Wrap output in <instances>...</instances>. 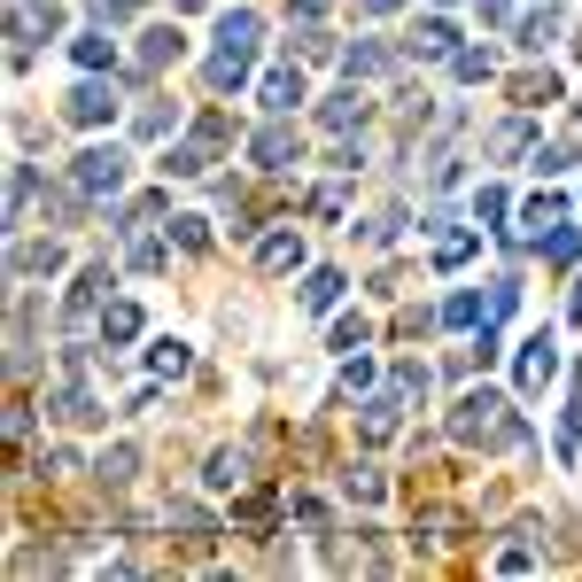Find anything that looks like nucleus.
Instances as JSON below:
<instances>
[{
  "label": "nucleus",
  "mask_w": 582,
  "mask_h": 582,
  "mask_svg": "<svg viewBox=\"0 0 582 582\" xmlns=\"http://www.w3.org/2000/svg\"><path fill=\"white\" fill-rule=\"evenodd\" d=\"M248 62H257V16H248V9H233V16L218 24V55H210V94H233L241 78H248Z\"/></svg>",
  "instance_id": "obj_1"
},
{
  "label": "nucleus",
  "mask_w": 582,
  "mask_h": 582,
  "mask_svg": "<svg viewBox=\"0 0 582 582\" xmlns=\"http://www.w3.org/2000/svg\"><path fill=\"white\" fill-rule=\"evenodd\" d=\"M451 435H458V443H521V420H505V396L474 388V396H458V411H451Z\"/></svg>",
  "instance_id": "obj_2"
},
{
  "label": "nucleus",
  "mask_w": 582,
  "mask_h": 582,
  "mask_svg": "<svg viewBox=\"0 0 582 582\" xmlns=\"http://www.w3.org/2000/svg\"><path fill=\"white\" fill-rule=\"evenodd\" d=\"M218 148H225V117H202L187 140H172V155H163V172H172V179H202L210 163H218Z\"/></svg>",
  "instance_id": "obj_3"
},
{
  "label": "nucleus",
  "mask_w": 582,
  "mask_h": 582,
  "mask_svg": "<svg viewBox=\"0 0 582 582\" xmlns=\"http://www.w3.org/2000/svg\"><path fill=\"white\" fill-rule=\"evenodd\" d=\"M125 179H132V155H125V148H86V155L70 163V187H78V195H94V202L117 195Z\"/></svg>",
  "instance_id": "obj_4"
},
{
  "label": "nucleus",
  "mask_w": 582,
  "mask_h": 582,
  "mask_svg": "<svg viewBox=\"0 0 582 582\" xmlns=\"http://www.w3.org/2000/svg\"><path fill=\"white\" fill-rule=\"evenodd\" d=\"M62 117H70V125H109V117H117V86H102V78L86 70V78H78V86H70Z\"/></svg>",
  "instance_id": "obj_5"
},
{
  "label": "nucleus",
  "mask_w": 582,
  "mask_h": 582,
  "mask_svg": "<svg viewBox=\"0 0 582 582\" xmlns=\"http://www.w3.org/2000/svg\"><path fill=\"white\" fill-rule=\"evenodd\" d=\"M47 411H55V420H70V428H86V420H102V404H94V388L78 381V373H62V381L47 388Z\"/></svg>",
  "instance_id": "obj_6"
},
{
  "label": "nucleus",
  "mask_w": 582,
  "mask_h": 582,
  "mask_svg": "<svg viewBox=\"0 0 582 582\" xmlns=\"http://www.w3.org/2000/svg\"><path fill=\"white\" fill-rule=\"evenodd\" d=\"M257 102H265L272 117H295V102H303V70H295V62H272V70L257 78Z\"/></svg>",
  "instance_id": "obj_7"
},
{
  "label": "nucleus",
  "mask_w": 582,
  "mask_h": 582,
  "mask_svg": "<svg viewBox=\"0 0 582 582\" xmlns=\"http://www.w3.org/2000/svg\"><path fill=\"white\" fill-rule=\"evenodd\" d=\"M248 155H257V172H288V163H303V140L288 125H265L257 140H248Z\"/></svg>",
  "instance_id": "obj_8"
},
{
  "label": "nucleus",
  "mask_w": 582,
  "mask_h": 582,
  "mask_svg": "<svg viewBox=\"0 0 582 582\" xmlns=\"http://www.w3.org/2000/svg\"><path fill=\"white\" fill-rule=\"evenodd\" d=\"M39 272H62V241H16L9 248V280H39Z\"/></svg>",
  "instance_id": "obj_9"
},
{
  "label": "nucleus",
  "mask_w": 582,
  "mask_h": 582,
  "mask_svg": "<svg viewBox=\"0 0 582 582\" xmlns=\"http://www.w3.org/2000/svg\"><path fill=\"white\" fill-rule=\"evenodd\" d=\"M551 373H559V342H551V335H528V342H521V388L536 396Z\"/></svg>",
  "instance_id": "obj_10"
},
{
  "label": "nucleus",
  "mask_w": 582,
  "mask_h": 582,
  "mask_svg": "<svg viewBox=\"0 0 582 582\" xmlns=\"http://www.w3.org/2000/svg\"><path fill=\"white\" fill-rule=\"evenodd\" d=\"M179 55H187L179 24H155V32H140V78H155L163 62H179Z\"/></svg>",
  "instance_id": "obj_11"
},
{
  "label": "nucleus",
  "mask_w": 582,
  "mask_h": 582,
  "mask_svg": "<svg viewBox=\"0 0 582 582\" xmlns=\"http://www.w3.org/2000/svg\"><path fill=\"white\" fill-rule=\"evenodd\" d=\"M404 404H411L404 388H388V396H365V420H358V428H365V443H388V435H396Z\"/></svg>",
  "instance_id": "obj_12"
},
{
  "label": "nucleus",
  "mask_w": 582,
  "mask_h": 582,
  "mask_svg": "<svg viewBox=\"0 0 582 582\" xmlns=\"http://www.w3.org/2000/svg\"><path fill=\"white\" fill-rule=\"evenodd\" d=\"M257 265H265V272H295V265H303V233H295V225L265 233V241H257Z\"/></svg>",
  "instance_id": "obj_13"
},
{
  "label": "nucleus",
  "mask_w": 582,
  "mask_h": 582,
  "mask_svg": "<svg viewBox=\"0 0 582 582\" xmlns=\"http://www.w3.org/2000/svg\"><path fill=\"white\" fill-rule=\"evenodd\" d=\"M318 125H326V132H350V125H365V94H358V78H350V86L318 109Z\"/></svg>",
  "instance_id": "obj_14"
},
{
  "label": "nucleus",
  "mask_w": 582,
  "mask_h": 582,
  "mask_svg": "<svg viewBox=\"0 0 582 582\" xmlns=\"http://www.w3.org/2000/svg\"><path fill=\"white\" fill-rule=\"evenodd\" d=\"M411 55H428V62H451V55H458V32H451L443 16H428L420 32H411Z\"/></svg>",
  "instance_id": "obj_15"
},
{
  "label": "nucleus",
  "mask_w": 582,
  "mask_h": 582,
  "mask_svg": "<svg viewBox=\"0 0 582 582\" xmlns=\"http://www.w3.org/2000/svg\"><path fill=\"white\" fill-rule=\"evenodd\" d=\"M521 225H528V241H551V233L567 225V202H559V195H536V202L521 210Z\"/></svg>",
  "instance_id": "obj_16"
},
{
  "label": "nucleus",
  "mask_w": 582,
  "mask_h": 582,
  "mask_svg": "<svg viewBox=\"0 0 582 582\" xmlns=\"http://www.w3.org/2000/svg\"><path fill=\"white\" fill-rule=\"evenodd\" d=\"M102 288H117V272H109V265H86V272H78V295H70V326H78V318H86V311L102 303Z\"/></svg>",
  "instance_id": "obj_17"
},
{
  "label": "nucleus",
  "mask_w": 582,
  "mask_h": 582,
  "mask_svg": "<svg viewBox=\"0 0 582 582\" xmlns=\"http://www.w3.org/2000/svg\"><path fill=\"white\" fill-rule=\"evenodd\" d=\"M342 70H350V78H388V70H396V55H388V47H373V39H358V47L342 55Z\"/></svg>",
  "instance_id": "obj_18"
},
{
  "label": "nucleus",
  "mask_w": 582,
  "mask_h": 582,
  "mask_svg": "<svg viewBox=\"0 0 582 582\" xmlns=\"http://www.w3.org/2000/svg\"><path fill=\"white\" fill-rule=\"evenodd\" d=\"M70 55H78V70H109V62H117V39H109V32H78Z\"/></svg>",
  "instance_id": "obj_19"
},
{
  "label": "nucleus",
  "mask_w": 582,
  "mask_h": 582,
  "mask_svg": "<svg viewBox=\"0 0 582 582\" xmlns=\"http://www.w3.org/2000/svg\"><path fill=\"white\" fill-rule=\"evenodd\" d=\"M335 303H342V272H326V265H318V272L303 280V311L318 318V311H335Z\"/></svg>",
  "instance_id": "obj_20"
},
{
  "label": "nucleus",
  "mask_w": 582,
  "mask_h": 582,
  "mask_svg": "<svg viewBox=\"0 0 582 582\" xmlns=\"http://www.w3.org/2000/svg\"><path fill=\"white\" fill-rule=\"evenodd\" d=\"M342 497H350V505H381V497H388L381 466H350V474H342Z\"/></svg>",
  "instance_id": "obj_21"
},
{
  "label": "nucleus",
  "mask_w": 582,
  "mask_h": 582,
  "mask_svg": "<svg viewBox=\"0 0 582 582\" xmlns=\"http://www.w3.org/2000/svg\"><path fill=\"white\" fill-rule=\"evenodd\" d=\"M513 102H521V109H544V102H559V78H551V70H528V78H513Z\"/></svg>",
  "instance_id": "obj_22"
},
{
  "label": "nucleus",
  "mask_w": 582,
  "mask_h": 582,
  "mask_svg": "<svg viewBox=\"0 0 582 582\" xmlns=\"http://www.w3.org/2000/svg\"><path fill=\"white\" fill-rule=\"evenodd\" d=\"M528 148H536V125H528V117H513V125L489 132V155H528Z\"/></svg>",
  "instance_id": "obj_23"
},
{
  "label": "nucleus",
  "mask_w": 582,
  "mask_h": 582,
  "mask_svg": "<svg viewBox=\"0 0 582 582\" xmlns=\"http://www.w3.org/2000/svg\"><path fill=\"white\" fill-rule=\"evenodd\" d=\"M489 70H497V55H489V47H458V55H451V78H458V86H481Z\"/></svg>",
  "instance_id": "obj_24"
},
{
  "label": "nucleus",
  "mask_w": 582,
  "mask_h": 582,
  "mask_svg": "<svg viewBox=\"0 0 582 582\" xmlns=\"http://www.w3.org/2000/svg\"><path fill=\"white\" fill-rule=\"evenodd\" d=\"M202 481H210V489H241V481H248V451H218Z\"/></svg>",
  "instance_id": "obj_25"
},
{
  "label": "nucleus",
  "mask_w": 582,
  "mask_h": 582,
  "mask_svg": "<svg viewBox=\"0 0 582 582\" xmlns=\"http://www.w3.org/2000/svg\"><path fill=\"white\" fill-rule=\"evenodd\" d=\"M148 373H155V381H179V373H187V342H172V335H163V342L148 350Z\"/></svg>",
  "instance_id": "obj_26"
},
{
  "label": "nucleus",
  "mask_w": 582,
  "mask_h": 582,
  "mask_svg": "<svg viewBox=\"0 0 582 582\" xmlns=\"http://www.w3.org/2000/svg\"><path fill=\"white\" fill-rule=\"evenodd\" d=\"M551 39H559V16H551V9H536V16H521V47H528V55H544Z\"/></svg>",
  "instance_id": "obj_27"
},
{
  "label": "nucleus",
  "mask_w": 582,
  "mask_h": 582,
  "mask_svg": "<svg viewBox=\"0 0 582 582\" xmlns=\"http://www.w3.org/2000/svg\"><path fill=\"white\" fill-rule=\"evenodd\" d=\"M132 466H140V451H132V443H117L94 474H102V489H125V481H132Z\"/></svg>",
  "instance_id": "obj_28"
},
{
  "label": "nucleus",
  "mask_w": 582,
  "mask_h": 582,
  "mask_svg": "<svg viewBox=\"0 0 582 582\" xmlns=\"http://www.w3.org/2000/svg\"><path fill=\"white\" fill-rule=\"evenodd\" d=\"M132 335H140V311L132 303H109L102 311V342H132Z\"/></svg>",
  "instance_id": "obj_29"
},
{
  "label": "nucleus",
  "mask_w": 582,
  "mask_h": 582,
  "mask_svg": "<svg viewBox=\"0 0 582 582\" xmlns=\"http://www.w3.org/2000/svg\"><path fill=\"white\" fill-rule=\"evenodd\" d=\"M326 567H342V574H350V567H365V574H373V567H381V551H373V544H326Z\"/></svg>",
  "instance_id": "obj_30"
},
{
  "label": "nucleus",
  "mask_w": 582,
  "mask_h": 582,
  "mask_svg": "<svg viewBox=\"0 0 582 582\" xmlns=\"http://www.w3.org/2000/svg\"><path fill=\"white\" fill-rule=\"evenodd\" d=\"M32 195H39V172H32V163H16V179H9V225L32 210Z\"/></svg>",
  "instance_id": "obj_31"
},
{
  "label": "nucleus",
  "mask_w": 582,
  "mask_h": 582,
  "mask_svg": "<svg viewBox=\"0 0 582 582\" xmlns=\"http://www.w3.org/2000/svg\"><path fill=\"white\" fill-rule=\"evenodd\" d=\"M443 326H489V303L481 295H451L443 303Z\"/></svg>",
  "instance_id": "obj_32"
},
{
  "label": "nucleus",
  "mask_w": 582,
  "mask_h": 582,
  "mask_svg": "<svg viewBox=\"0 0 582 582\" xmlns=\"http://www.w3.org/2000/svg\"><path fill=\"white\" fill-rule=\"evenodd\" d=\"M505 210H513V195H505V187H481V195H474V218H481V225H497Z\"/></svg>",
  "instance_id": "obj_33"
},
{
  "label": "nucleus",
  "mask_w": 582,
  "mask_h": 582,
  "mask_svg": "<svg viewBox=\"0 0 582 582\" xmlns=\"http://www.w3.org/2000/svg\"><path fill=\"white\" fill-rule=\"evenodd\" d=\"M295 55H303V62H335V39H326L318 24H303V39H295Z\"/></svg>",
  "instance_id": "obj_34"
},
{
  "label": "nucleus",
  "mask_w": 582,
  "mask_h": 582,
  "mask_svg": "<svg viewBox=\"0 0 582 582\" xmlns=\"http://www.w3.org/2000/svg\"><path fill=\"white\" fill-rule=\"evenodd\" d=\"M481 303H489V318H513V303H521V288H513V280H497V288H489Z\"/></svg>",
  "instance_id": "obj_35"
},
{
  "label": "nucleus",
  "mask_w": 582,
  "mask_h": 582,
  "mask_svg": "<svg viewBox=\"0 0 582 582\" xmlns=\"http://www.w3.org/2000/svg\"><path fill=\"white\" fill-rule=\"evenodd\" d=\"M365 342H373L365 318H342V326H335V350H365Z\"/></svg>",
  "instance_id": "obj_36"
},
{
  "label": "nucleus",
  "mask_w": 582,
  "mask_h": 582,
  "mask_svg": "<svg viewBox=\"0 0 582 582\" xmlns=\"http://www.w3.org/2000/svg\"><path fill=\"white\" fill-rule=\"evenodd\" d=\"M466 257H474V233H451V241L435 248V265H466Z\"/></svg>",
  "instance_id": "obj_37"
},
{
  "label": "nucleus",
  "mask_w": 582,
  "mask_h": 582,
  "mask_svg": "<svg viewBox=\"0 0 582 582\" xmlns=\"http://www.w3.org/2000/svg\"><path fill=\"white\" fill-rule=\"evenodd\" d=\"M132 272H163V241H132Z\"/></svg>",
  "instance_id": "obj_38"
},
{
  "label": "nucleus",
  "mask_w": 582,
  "mask_h": 582,
  "mask_svg": "<svg viewBox=\"0 0 582 582\" xmlns=\"http://www.w3.org/2000/svg\"><path fill=\"white\" fill-rule=\"evenodd\" d=\"M551 257H559V265H574V257H582V233H574V225H559V233H551Z\"/></svg>",
  "instance_id": "obj_39"
},
{
  "label": "nucleus",
  "mask_w": 582,
  "mask_h": 582,
  "mask_svg": "<svg viewBox=\"0 0 582 582\" xmlns=\"http://www.w3.org/2000/svg\"><path fill=\"white\" fill-rule=\"evenodd\" d=\"M388 388H404V396H428V365H396V381Z\"/></svg>",
  "instance_id": "obj_40"
},
{
  "label": "nucleus",
  "mask_w": 582,
  "mask_h": 582,
  "mask_svg": "<svg viewBox=\"0 0 582 582\" xmlns=\"http://www.w3.org/2000/svg\"><path fill=\"white\" fill-rule=\"evenodd\" d=\"M163 132H172V109H163V102L140 109V140H163Z\"/></svg>",
  "instance_id": "obj_41"
},
{
  "label": "nucleus",
  "mask_w": 582,
  "mask_h": 582,
  "mask_svg": "<svg viewBox=\"0 0 582 582\" xmlns=\"http://www.w3.org/2000/svg\"><path fill=\"white\" fill-rule=\"evenodd\" d=\"M86 9H94V16H102V24H125V16H132V9H140V0H86Z\"/></svg>",
  "instance_id": "obj_42"
},
{
  "label": "nucleus",
  "mask_w": 582,
  "mask_h": 582,
  "mask_svg": "<svg viewBox=\"0 0 582 582\" xmlns=\"http://www.w3.org/2000/svg\"><path fill=\"white\" fill-rule=\"evenodd\" d=\"M396 225H404V210H381V218L365 225V241H396Z\"/></svg>",
  "instance_id": "obj_43"
},
{
  "label": "nucleus",
  "mask_w": 582,
  "mask_h": 582,
  "mask_svg": "<svg viewBox=\"0 0 582 582\" xmlns=\"http://www.w3.org/2000/svg\"><path fill=\"white\" fill-rule=\"evenodd\" d=\"M318 9L326 0H288V16H303V24H318Z\"/></svg>",
  "instance_id": "obj_44"
},
{
  "label": "nucleus",
  "mask_w": 582,
  "mask_h": 582,
  "mask_svg": "<svg viewBox=\"0 0 582 582\" xmlns=\"http://www.w3.org/2000/svg\"><path fill=\"white\" fill-rule=\"evenodd\" d=\"M358 9H365V16H396V9H404V0H358Z\"/></svg>",
  "instance_id": "obj_45"
}]
</instances>
